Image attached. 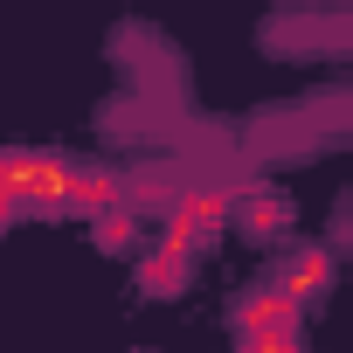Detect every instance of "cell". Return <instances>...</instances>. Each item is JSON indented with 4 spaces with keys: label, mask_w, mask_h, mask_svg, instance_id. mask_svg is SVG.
<instances>
[{
    "label": "cell",
    "mask_w": 353,
    "mask_h": 353,
    "mask_svg": "<svg viewBox=\"0 0 353 353\" xmlns=\"http://www.w3.org/2000/svg\"><path fill=\"white\" fill-rule=\"evenodd\" d=\"M132 270H139V298H181L188 277H194V250H181L173 236H159V243H139L132 250Z\"/></svg>",
    "instance_id": "5b68a950"
},
{
    "label": "cell",
    "mask_w": 353,
    "mask_h": 353,
    "mask_svg": "<svg viewBox=\"0 0 353 353\" xmlns=\"http://www.w3.org/2000/svg\"><path fill=\"white\" fill-rule=\"evenodd\" d=\"M0 201H14V145H0Z\"/></svg>",
    "instance_id": "52a82bcc"
},
{
    "label": "cell",
    "mask_w": 353,
    "mask_h": 353,
    "mask_svg": "<svg viewBox=\"0 0 353 353\" xmlns=\"http://www.w3.org/2000/svg\"><path fill=\"white\" fill-rule=\"evenodd\" d=\"M236 339L250 346V353H291V346H305V312L284 298V291H270V284H256L243 305H236Z\"/></svg>",
    "instance_id": "6da1fadb"
},
{
    "label": "cell",
    "mask_w": 353,
    "mask_h": 353,
    "mask_svg": "<svg viewBox=\"0 0 353 353\" xmlns=\"http://www.w3.org/2000/svg\"><path fill=\"white\" fill-rule=\"evenodd\" d=\"M83 222H90V236H97L104 256H132V250H139V208L111 201V208H97V215H83Z\"/></svg>",
    "instance_id": "8992f818"
},
{
    "label": "cell",
    "mask_w": 353,
    "mask_h": 353,
    "mask_svg": "<svg viewBox=\"0 0 353 353\" xmlns=\"http://www.w3.org/2000/svg\"><path fill=\"white\" fill-rule=\"evenodd\" d=\"M14 222H21V215H14V201H0V236H8Z\"/></svg>",
    "instance_id": "ba28073f"
},
{
    "label": "cell",
    "mask_w": 353,
    "mask_h": 353,
    "mask_svg": "<svg viewBox=\"0 0 353 353\" xmlns=\"http://www.w3.org/2000/svg\"><path fill=\"white\" fill-rule=\"evenodd\" d=\"M229 229H243V243H284L298 229V201L250 173V181H236V194H229Z\"/></svg>",
    "instance_id": "7a4b0ae2"
},
{
    "label": "cell",
    "mask_w": 353,
    "mask_h": 353,
    "mask_svg": "<svg viewBox=\"0 0 353 353\" xmlns=\"http://www.w3.org/2000/svg\"><path fill=\"white\" fill-rule=\"evenodd\" d=\"M332 277H339V250H332V243H298V250L277 256V270H270L263 284L284 291V298L305 312V305H319V298L332 291Z\"/></svg>",
    "instance_id": "277c9868"
},
{
    "label": "cell",
    "mask_w": 353,
    "mask_h": 353,
    "mask_svg": "<svg viewBox=\"0 0 353 353\" xmlns=\"http://www.w3.org/2000/svg\"><path fill=\"white\" fill-rule=\"evenodd\" d=\"M263 49L270 56H346V14L339 8L277 14V21H263Z\"/></svg>",
    "instance_id": "3957f363"
}]
</instances>
